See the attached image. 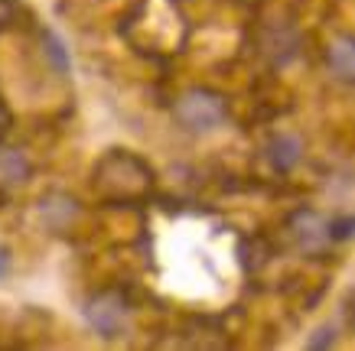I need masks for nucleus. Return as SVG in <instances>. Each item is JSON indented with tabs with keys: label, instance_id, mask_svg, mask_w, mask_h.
<instances>
[{
	"label": "nucleus",
	"instance_id": "5",
	"mask_svg": "<svg viewBox=\"0 0 355 351\" xmlns=\"http://www.w3.org/2000/svg\"><path fill=\"white\" fill-rule=\"evenodd\" d=\"M40 218L53 234H65L82 222V205L65 192H49L40 199Z\"/></svg>",
	"mask_w": 355,
	"mask_h": 351
},
{
	"label": "nucleus",
	"instance_id": "9",
	"mask_svg": "<svg viewBox=\"0 0 355 351\" xmlns=\"http://www.w3.org/2000/svg\"><path fill=\"white\" fill-rule=\"evenodd\" d=\"M40 39H43V55L53 62V69L59 75H69L72 72V59H69V49H65V43L59 39V33L53 30H40Z\"/></svg>",
	"mask_w": 355,
	"mask_h": 351
},
{
	"label": "nucleus",
	"instance_id": "10",
	"mask_svg": "<svg viewBox=\"0 0 355 351\" xmlns=\"http://www.w3.org/2000/svg\"><path fill=\"white\" fill-rule=\"evenodd\" d=\"M326 228H329V241L333 244H345L355 231V218L352 215H333V218H326Z\"/></svg>",
	"mask_w": 355,
	"mask_h": 351
},
{
	"label": "nucleus",
	"instance_id": "12",
	"mask_svg": "<svg viewBox=\"0 0 355 351\" xmlns=\"http://www.w3.org/2000/svg\"><path fill=\"white\" fill-rule=\"evenodd\" d=\"M13 273V251L7 244H0V283Z\"/></svg>",
	"mask_w": 355,
	"mask_h": 351
},
{
	"label": "nucleus",
	"instance_id": "11",
	"mask_svg": "<svg viewBox=\"0 0 355 351\" xmlns=\"http://www.w3.org/2000/svg\"><path fill=\"white\" fill-rule=\"evenodd\" d=\"M336 345V325H323V329H316L306 339V348L310 351H323V348H333Z\"/></svg>",
	"mask_w": 355,
	"mask_h": 351
},
{
	"label": "nucleus",
	"instance_id": "7",
	"mask_svg": "<svg viewBox=\"0 0 355 351\" xmlns=\"http://www.w3.org/2000/svg\"><path fill=\"white\" fill-rule=\"evenodd\" d=\"M33 179V163L23 150L0 147V202L10 199L13 192H20L23 186H30Z\"/></svg>",
	"mask_w": 355,
	"mask_h": 351
},
{
	"label": "nucleus",
	"instance_id": "4",
	"mask_svg": "<svg viewBox=\"0 0 355 351\" xmlns=\"http://www.w3.org/2000/svg\"><path fill=\"white\" fill-rule=\"evenodd\" d=\"M284 234H287V241H291L303 257H310V260H323L329 254V228H326V218L316 208H297V212L287 215V222H284Z\"/></svg>",
	"mask_w": 355,
	"mask_h": 351
},
{
	"label": "nucleus",
	"instance_id": "8",
	"mask_svg": "<svg viewBox=\"0 0 355 351\" xmlns=\"http://www.w3.org/2000/svg\"><path fill=\"white\" fill-rule=\"evenodd\" d=\"M326 69L336 82L343 85H352L355 82V39L352 33H336L329 46H326Z\"/></svg>",
	"mask_w": 355,
	"mask_h": 351
},
{
	"label": "nucleus",
	"instance_id": "3",
	"mask_svg": "<svg viewBox=\"0 0 355 351\" xmlns=\"http://www.w3.org/2000/svg\"><path fill=\"white\" fill-rule=\"evenodd\" d=\"M173 120L186 134H212L228 120V98L209 85H193L173 98Z\"/></svg>",
	"mask_w": 355,
	"mask_h": 351
},
{
	"label": "nucleus",
	"instance_id": "1",
	"mask_svg": "<svg viewBox=\"0 0 355 351\" xmlns=\"http://www.w3.org/2000/svg\"><path fill=\"white\" fill-rule=\"evenodd\" d=\"M157 172L130 150H108L92 170V192L111 208H137L153 195Z\"/></svg>",
	"mask_w": 355,
	"mask_h": 351
},
{
	"label": "nucleus",
	"instance_id": "6",
	"mask_svg": "<svg viewBox=\"0 0 355 351\" xmlns=\"http://www.w3.org/2000/svg\"><path fill=\"white\" fill-rule=\"evenodd\" d=\"M264 160L277 176H291L297 166L303 163V140L297 134H270V140L264 143Z\"/></svg>",
	"mask_w": 355,
	"mask_h": 351
},
{
	"label": "nucleus",
	"instance_id": "2",
	"mask_svg": "<svg viewBox=\"0 0 355 351\" xmlns=\"http://www.w3.org/2000/svg\"><path fill=\"white\" fill-rule=\"evenodd\" d=\"M85 322L92 325L98 339L105 341H121L130 335V319L137 312V299L130 287H98L92 296L85 299Z\"/></svg>",
	"mask_w": 355,
	"mask_h": 351
}]
</instances>
